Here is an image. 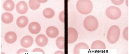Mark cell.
Wrapping results in <instances>:
<instances>
[{"mask_svg": "<svg viewBox=\"0 0 129 54\" xmlns=\"http://www.w3.org/2000/svg\"><path fill=\"white\" fill-rule=\"evenodd\" d=\"M16 9L18 13L23 14L27 12L28 8L27 4L24 1L19 2L16 6Z\"/></svg>", "mask_w": 129, "mask_h": 54, "instance_id": "8", "label": "cell"}, {"mask_svg": "<svg viewBox=\"0 0 129 54\" xmlns=\"http://www.w3.org/2000/svg\"><path fill=\"white\" fill-rule=\"evenodd\" d=\"M111 2L114 4L116 5H120L123 3L124 2L123 0H111Z\"/></svg>", "mask_w": 129, "mask_h": 54, "instance_id": "22", "label": "cell"}, {"mask_svg": "<svg viewBox=\"0 0 129 54\" xmlns=\"http://www.w3.org/2000/svg\"><path fill=\"white\" fill-rule=\"evenodd\" d=\"M33 52L37 53H42V54H44L45 53L44 52V50L42 49H40V48H37L34 49L33 51Z\"/></svg>", "mask_w": 129, "mask_h": 54, "instance_id": "23", "label": "cell"}, {"mask_svg": "<svg viewBox=\"0 0 129 54\" xmlns=\"http://www.w3.org/2000/svg\"><path fill=\"white\" fill-rule=\"evenodd\" d=\"M78 34L77 31L73 28H68V43L69 44L74 43L77 40Z\"/></svg>", "mask_w": 129, "mask_h": 54, "instance_id": "5", "label": "cell"}, {"mask_svg": "<svg viewBox=\"0 0 129 54\" xmlns=\"http://www.w3.org/2000/svg\"><path fill=\"white\" fill-rule=\"evenodd\" d=\"M80 49H89V47L87 44L84 43H80L75 46L74 49V54H80Z\"/></svg>", "mask_w": 129, "mask_h": 54, "instance_id": "15", "label": "cell"}, {"mask_svg": "<svg viewBox=\"0 0 129 54\" xmlns=\"http://www.w3.org/2000/svg\"><path fill=\"white\" fill-rule=\"evenodd\" d=\"M13 15L11 13L5 12L2 15V21L5 24H10L13 21Z\"/></svg>", "mask_w": 129, "mask_h": 54, "instance_id": "14", "label": "cell"}, {"mask_svg": "<svg viewBox=\"0 0 129 54\" xmlns=\"http://www.w3.org/2000/svg\"><path fill=\"white\" fill-rule=\"evenodd\" d=\"M83 24L86 30L92 32L97 29L99 22L96 17L92 15H89L85 18Z\"/></svg>", "mask_w": 129, "mask_h": 54, "instance_id": "3", "label": "cell"}, {"mask_svg": "<svg viewBox=\"0 0 129 54\" xmlns=\"http://www.w3.org/2000/svg\"><path fill=\"white\" fill-rule=\"evenodd\" d=\"M46 33L48 37L52 38H56L59 33L58 29L54 26H50L47 29Z\"/></svg>", "mask_w": 129, "mask_h": 54, "instance_id": "9", "label": "cell"}, {"mask_svg": "<svg viewBox=\"0 0 129 54\" xmlns=\"http://www.w3.org/2000/svg\"><path fill=\"white\" fill-rule=\"evenodd\" d=\"M64 11H63L61 12H60L59 16V20L63 22H64Z\"/></svg>", "mask_w": 129, "mask_h": 54, "instance_id": "21", "label": "cell"}, {"mask_svg": "<svg viewBox=\"0 0 129 54\" xmlns=\"http://www.w3.org/2000/svg\"><path fill=\"white\" fill-rule=\"evenodd\" d=\"M120 34V30L118 26H112L108 31L107 39L109 43L115 44L118 41Z\"/></svg>", "mask_w": 129, "mask_h": 54, "instance_id": "2", "label": "cell"}, {"mask_svg": "<svg viewBox=\"0 0 129 54\" xmlns=\"http://www.w3.org/2000/svg\"><path fill=\"white\" fill-rule=\"evenodd\" d=\"M29 30L33 34H37L41 30L40 24L36 22H31L29 26Z\"/></svg>", "mask_w": 129, "mask_h": 54, "instance_id": "10", "label": "cell"}, {"mask_svg": "<svg viewBox=\"0 0 129 54\" xmlns=\"http://www.w3.org/2000/svg\"><path fill=\"white\" fill-rule=\"evenodd\" d=\"M3 8L7 11H11L13 10L15 8V3L11 0H6L4 3Z\"/></svg>", "mask_w": 129, "mask_h": 54, "instance_id": "16", "label": "cell"}, {"mask_svg": "<svg viewBox=\"0 0 129 54\" xmlns=\"http://www.w3.org/2000/svg\"><path fill=\"white\" fill-rule=\"evenodd\" d=\"M5 39L7 43L12 44L14 43L17 40V34L14 32H8L6 34Z\"/></svg>", "mask_w": 129, "mask_h": 54, "instance_id": "11", "label": "cell"}, {"mask_svg": "<svg viewBox=\"0 0 129 54\" xmlns=\"http://www.w3.org/2000/svg\"><path fill=\"white\" fill-rule=\"evenodd\" d=\"M76 8L79 13L88 14L92 10V3L90 0H79L76 3Z\"/></svg>", "mask_w": 129, "mask_h": 54, "instance_id": "1", "label": "cell"}, {"mask_svg": "<svg viewBox=\"0 0 129 54\" xmlns=\"http://www.w3.org/2000/svg\"><path fill=\"white\" fill-rule=\"evenodd\" d=\"M56 45L57 47L59 49L64 50V38L62 36H60L57 38L56 40Z\"/></svg>", "mask_w": 129, "mask_h": 54, "instance_id": "18", "label": "cell"}, {"mask_svg": "<svg viewBox=\"0 0 129 54\" xmlns=\"http://www.w3.org/2000/svg\"><path fill=\"white\" fill-rule=\"evenodd\" d=\"M106 14L109 19L112 20H116L121 16V10L117 7L110 6L106 10Z\"/></svg>", "mask_w": 129, "mask_h": 54, "instance_id": "4", "label": "cell"}, {"mask_svg": "<svg viewBox=\"0 0 129 54\" xmlns=\"http://www.w3.org/2000/svg\"><path fill=\"white\" fill-rule=\"evenodd\" d=\"M123 36L125 40L129 41V27H127L124 29L123 32Z\"/></svg>", "mask_w": 129, "mask_h": 54, "instance_id": "20", "label": "cell"}, {"mask_svg": "<svg viewBox=\"0 0 129 54\" xmlns=\"http://www.w3.org/2000/svg\"><path fill=\"white\" fill-rule=\"evenodd\" d=\"M28 51L27 50H25L24 49H20L18 50V51L17 52V54H24V53H28Z\"/></svg>", "mask_w": 129, "mask_h": 54, "instance_id": "24", "label": "cell"}, {"mask_svg": "<svg viewBox=\"0 0 129 54\" xmlns=\"http://www.w3.org/2000/svg\"><path fill=\"white\" fill-rule=\"evenodd\" d=\"M28 19L25 16H21L17 20V24L20 28H24L28 24Z\"/></svg>", "mask_w": 129, "mask_h": 54, "instance_id": "13", "label": "cell"}, {"mask_svg": "<svg viewBox=\"0 0 129 54\" xmlns=\"http://www.w3.org/2000/svg\"><path fill=\"white\" fill-rule=\"evenodd\" d=\"M58 53H61V54H64V53L63 52H62V51H57V52H56V53H54V54H58Z\"/></svg>", "mask_w": 129, "mask_h": 54, "instance_id": "25", "label": "cell"}, {"mask_svg": "<svg viewBox=\"0 0 129 54\" xmlns=\"http://www.w3.org/2000/svg\"><path fill=\"white\" fill-rule=\"evenodd\" d=\"M43 14L44 16L48 19H50L54 16L55 12L54 10L51 8H46L43 11Z\"/></svg>", "mask_w": 129, "mask_h": 54, "instance_id": "17", "label": "cell"}, {"mask_svg": "<svg viewBox=\"0 0 129 54\" xmlns=\"http://www.w3.org/2000/svg\"><path fill=\"white\" fill-rule=\"evenodd\" d=\"M33 39L30 36H26L22 39L20 44L23 47L28 48L31 46L33 43Z\"/></svg>", "mask_w": 129, "mask_h": 54, "instance_id": "6", "label": "cell"}, {"mask_svg": "<svg viewBox=\"0 0 129 54\" xmlns=\"http://www.w3.org/2000/svg\"><path fill=\"white\" fill-rule=\"evenodd\" d=\"M106 48L105 44L101 41H95L92 43L91 45V49L93 50H105Z\"/></svg>", "mask_w": 129, "mask_h": 54, "instance_id": "12", "label": "cell"}, {"mask_svg": "<svg viewBox=\"0 0 129 54\" xmlns=\"http://www.w3.org/2000/svg\"><path fill=\"white\" fill-rule=\"evenodd\" d=\"M35 41L38 46L43 47L47 45L48 39L46 36L44 34H40L36 38Z\"/></svg>", "mask_w": 129, "mask_h": 54, "instance_id": "7", "label": "cell"}, {"mask_svg": "<svg viewBox=\"0 0 129 54\" xmlns=\"http://www.w3.org/2000/svg\"><path fill=\"white\" fill-rule=\"evenodd\" d=\"M29 4L30 9L33 10L37 9L40 7V3L36 0H30Z\"/></svg>", "mask_w": 129, "mask_h": 54, "instance_id": "19", "label": "cell"}]
</instances>
